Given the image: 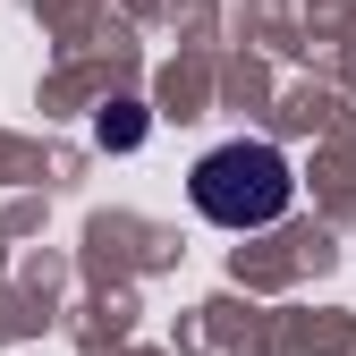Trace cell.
<instances>
[{
	"label": "cell",
	"instance_id": "cell-1",
	"mask_svg": "<svg viewBox=\"0 0 356 356\" xmlns=\"http://www.w3.org/2000/svg\"><path fill=\"white\" fill-rule=\"evenodd\" d=\"M187 195L195 212L212 220V229H272V220L297 204V170L280 145H263V136H229V145H212L187 178Z\"/></svg>",
	"mask_w": 356,
	"mask_h": 356
}]
</instances>
